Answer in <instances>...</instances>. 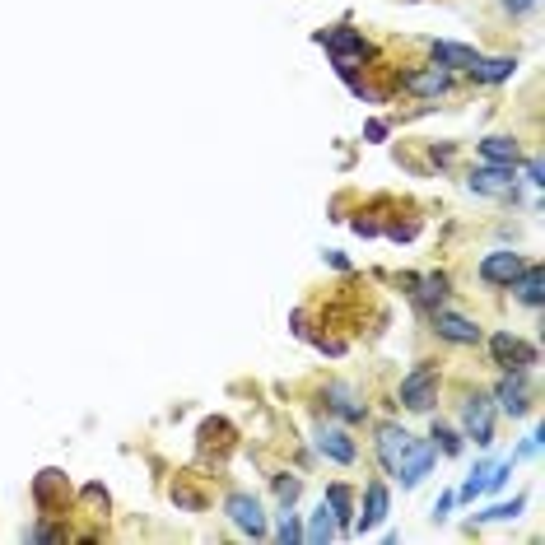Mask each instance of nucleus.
<instances>
[{
    "instance_id": "f257e3e1",
    "label": "nucleus",
    "mask_w": 545,
    "mask_h": 545,
    "mask_svg": "<svg viewBox=\"0 0 545 545\" xmlns=\"http://www.w3.org/2000/svg\"><path fill=\"white\" fill-rule=\"evenodd\" d=\"M317 47H327L331 52V66H336V75H341L345 84L359 80V70H368V61H373V42L359 33V28L350 24H336V28H322V33H313Z\"/></svg>"
},
{
    "instance_id": "f03ea898",
    "label": "nucleus",
    "mask_w": 545,
    "mask_h": 545,
    "mask_svg": "<svg viewBox=\"0 0 545 545\" xmlns=\"http://www.w3.org/2000/svg\"><path fill=\"white\" fill-rule=\"evenodd\" d=\"M452 84H457V70L438 66V61H429V66H410V70H396V89L410 98H443L452 94Z\"/></svg>"
},
{
    "instance_id": "7ed1b4c3",
    "label": "nucleus",
    "mask_w": 545,
    "mask_h": 545,
    "mask_svg": "<svg viewBox=\"0 0 545 545\" xmlns=\"http://www.w3.org/2000/svg\"><path fill=\"white\" fill-rule=\"evenodd\" d=\"M438 387H443V373H438V364L420 359V364H415L406 378H401V406L415 410V415H429V410H434V401H438Z\"/></svg>"
},
{
    "instance_id": "20e7f679",
    "label": "nucleus",
    "mask_w": 545,
    "mask_h": 545,
    "mask_svg": "<svg viewBox=\"0 0 545 545\" xmlns=\"http://www.w3.org/2000/svg\"><path fill=\"white\" fill-rule=\"evenodd\" d=\"M224 518H229L243 536H252V541H266V536H271V518H266V508H261L257 494H247V490H229V494H224Z\"/></svg>"
},
{
    "instance_id": "39448f33",
    "label": "nucleus",
    "mask_w": 545,
    "mask_h": 545,
    "mask_svg": "<svg viewBox=\"0 0 545 545\" xmlns=\"http://www.w3.org/2000/svg\"><path fill=\"white\" fill-rule=\"evenodd\" d=\"M494 415H499V406H494L490 392H466L462 396V438H471L476 448H490L494 443Z\"/></svg>"
},
{
    "instance_id": "423d86ee",
    "label": "nucleus",
    "mask_w": 545,
    "mask_h": 545,
    "mask_svg": "<svg viewBox=\"0 0 545 545\" xmlns=\"http://www.w3.org/2000/svg\"><path fill=\"white\" fill-rule=\"evenodd\" d=\"M494 406L522 420V415H532V368H504V378L494 387Z\"/></svg>"
},
{
    "instance_id": "0eeeda50",
    "label": "nucleus",
    "mask_w": 545,
    "mask_h": 545,
    "mask_svg": "<svg viewBox=\"0 0 545 545\" xmlns=\"http://www.w3.org/2000/svg\"><path fill=\"white\" fill-rule=\"evenodd\" d=\"M466 187L476 196H494V201H518V168L513 164H476L466 173Z\"/></svg>"
},
{
    "instance_id": "6e6552de",
    "label": "nucleus",
    "mask_w": 545,
    "mask_h": 545,
    "mask_svg": "<svg viewBox=\"0 0 545 545\" xmlns=\"http://www.w3.org/2000/svg\"><path fill=\"white\" fill-rule=\"evenodd\" d=\"M410 443H415V434L396 420H382L378 429H373V452H378V462L387 476H396V466H401V457L410 452Z\"/></svg>"
},
{
    "instance_id": "1a4fd4ad",
    "label": "nucleus",
    "mask_w": 545,
    "mask_h": 545,
    "mask_svg": "<svg viewBox=\"0 0 545 545\" xmlns=\"http://www.w3.org/2000/svg\"><path fill=\"white\" fill-rule=\"evenodd\" d=\"M429 331H434L438 341H448V345H480V341H485L480 322H471V317H462V313H452L448 303L429 313Z\"/></svg>"
},
{
    "instance_id": "9d476101",
    "label": "nucleus",
    "mask_w": 545,
    "mask_h": 545,
    "mask_svg": "<svg viewBox=\"0 0 545 545\" xmlns=\"http://www.w3.org/2000/svg\"><path fill=\"white\" fill-rule=\"evenodd\" d=\"M406 294H410V303H415V308H420V313L429 317L434 308H443V303L452 299V280H448V271L406 275Z\"/></svg>"
},
{
    "instance_id": "9b49d317",
    "label": "nucleus",
    "mask_w": 545,
    "mask_h": 545,
    "mask_svg": "<svg viewBox=\"0 0 545 545\" xmlns=\"http://www.w3.org/2000/svg\"><path fill=\"white\" fill-rule=\"evenodd\" d=\"M522 266H527V257H522V252H513V247H499V252H485V257H480L476 275H480V285L508 289L513 280H518Z\"/></svg>"
},
{
    "instance_id": "f8f14e48",
    "label": "nucleus",
    "mask_w": 545,
    "mask_h": 545,
    "mask_svg": "<svg viewBox=\"0 0 545 545\" xmlns=\"http://www.w3.org/2000/svg\"><path fill=\"white\" fill-rule=\"evenodd\" d=\"M313 443H317V452H322L327 462H336V466H355L359 462V443L350 438L345 424H317Z\"/></svg>"
},
{
    "instance_id": "ddd939ff",
    "label": "nucleus",
    "mask_w": 545,
    "mask_h": 545,
    "mask_svg": "<svg viewBox=\"0 0 545 545\" xmlns=\"http://www.w3.org/2000/svg\"><path fill=\"white\" fill-rule=\"evenodd\" d=\"M490 359L499 368H532L541 355H536L532 341H522V336H513V331H494L490 336Z\"/></svg>"
},
{
    "instance_id": "4468645a",
    "label": "nucleus",
    "mask_w": 545,
    "mask_h": 545,
    "mask_svg": "<svg viewBox=\"0 0 545 545\" xmlns=\"http://www.w3.org/2000/svg\"><path fill=\"white\" fill-rule=\"evenodd\" d=\"M387 513H392V494H387V485L373 476L364 485V508H355V532L368 536L373 527H382V522H387Z\"/></svg>"
},
{
    "instance_id": "2eb2a0df",
    "label": "nucleus",
    "mask_w": 545,
    "mask_h": 545,
    "mask_svg": "<svg viewBox=\"0 0 545 545\" xmlns=\"http://www.w3.org/2000/svg\"><path fill=\"white\" fill-rule=\"evenodd\" d=\"M434 443H429V438H415V443H410V452L406 457H401V466H396V485H401V490H415V485H420L424 476H429V471H434Z\"/></svg>"
},
{
    "instance_id": "dca6fc26",
    "label": "nucleus",
    "mask_w": 545,
    "mask_h": 545,
    "mask_svg": "<svg viewBox=\"0 0 545 545\" xmlns=\"http://www.w3.org/2000/svg\"><path fill=\"white\" fill-rule=\"evenodd\" d=\"M508 289H513V299H518L522 308L541 313V308H545V266H541V261H527V266L518 271V280H513Z\"/></svg>"
},
{
    "instance_id": "f3484780",
    "label": "nucleus",
    "mask_w": 545,
    "mask_h": 545,
    "mask_svg": "<svg viewBox=\"0 0 545 545\" xmlns=\"http://www.w3.org/2000/svg\"><path fill=\"white\" fill-rule=\"evenodd\" d=\"M322 401H327V410L331 415H341L345 424H364L368 420V406L345 387V382H327V387H322Z\"/></svg>"
},
{
    "instance_id": "a211bd4d",
    "label": "nucleus",
    "mask_w": 545,
    "mask_h": 545,
    "mask_svg": "<svg viewBox=\"0 0 545 545\" xmlns=\"http://www.w3.org/2000/svg\"><path fill=\"white\" fill-rule=\"evenodd\" d=\"M322 504L331 508V518L341 527V536H355V490L341 485V480H331L327 494H322Z\"/></svg>"
},
{
    "instance_id": "6ab92c4d",
    "label": "nucleus",
    "mask_w": 545,
    "mask_h": 545,
    "mask_svg": "<svg viewBox=\"0 0 545 545\" xmlns=\"http://www.w3.org/2000/svg\"><path fill=\"white\" fill-rule=\"evenodd\" d=\"M476 154H480V164H513V168H518L522 140L508 136V131H494V136H485V140L476 145Z\"/></svg>"
},
{
    "instance_id": "aec40b11",
    "label": "nucleus",
    "mask_w": 545,
    "mask_h": 545,
    "mask_svg": "<svg viewBox=\"0 0 545 545\" xmlns=\"http://www.w3.org/2000/svg\"><path fill=\"white\" fill-rule=\"evenodd\" d=\"M476 47H466V42H448V38H438L429 42V61H438V66H448V70H471L476 66Z\"/></svg>"
},
{
    "instance_id": "412c9836",
    "label": "nucleus",
    "mask_w": 545,
    "mask_h": 545,
    "mask_svg": "<svg viewBox=\"0 0 545 545\" xmlns=\"http://www.w3.org/2000/svg\"><path fill=\"white\" fill-rule=\"evenodd\" d=\"M513 70H518L513 56H476V66L466 70V75H471V84H504V80H513Z\"/></svg>"
},
{
    "instance_id": "4be33fe9",
    "label": "nucleus",
    "mask_w": 545,
    "mask_h": 545,
    "mask_svg": "<svg viewBox=\"0 0 545 545\" xmlns=\"http://www.w3.org/2000/svg\"><path fill=\"white\" fill-rule=\"evenodd\" d=\"M303 541H308V545L341 541V527H336V518H331V508H327V504H317V513L308 518V527H303Z\"/></svg>"
},
{
    "instance_id": "5701e85b",
    "label": "nucleus",
    "mask_w": 545,
    "mask_h": 545,
    "mask_svg": "<svg viewBox=\"0 0 545 545\" xmlns=\"http://www.w3.org/2000/svg\"><path fill=\"white\" fill-rule=\"evenodd\" d=\"M429 443H434V452H443V457H457V452L466 448V438L452 429V424H438L434 420V429H429Z\"/></svg>"
},
{
    "instance_id": "b1692460",
    "label": "nucleus",
    "mask_w": 545,
    "mask_h": 545,
    "mask_svg": "<svg viewBox=\"0 0 545 545\" xmlns=\"http://www.w3.org/2000/svg\"><path fill=\"white\" fill-rule=\"evenodd\" d=\"M275 541H280V545L303 541V522H299V513H294V504L275 513Z\"/></svg>"
},
{
    "instance_id": "393cba45",
    "label": "nucleus",
    "mask_w": 545,
    "mask_h": 545,
    "mask_svg": "<svg viewBox=\"0 0 545 545\" xmlns=\"http://www.w3.org/2000/svg\"><path fill=\"white\" fill-rule=\"evenodd\" d=\"M271 490H275V499H280V508H289V504H299L303 480L289 476V471H275V476H271Z\"/></svg>"
},
{
    "instance_id": "a878e982",
    "label": "nucleus",
    "mask_w": 545,
    "mask_h": 545,
    "mask_svg": "<svg viewBox=\"0 0 545 545\" xmlns=\"http://www.w3.org/2000/svg\"><path fill=\"white\" fill-rule=\"evenodd\" d=\"M527 508V494H513V499H504V504L485 508V513H476V522H513Z\"/></svg>"
},
{
    "instance_id": "bb28decb",
    "label": "nucleus",
    "mask_w": 545,
    "mask_h": 545,
    "mask_svg": "<svg viewBox=\"0 0 545 545\" xmlns=\"http://www.w3.org/2000/svg\"><path fill=\"white\" fill-rule=\"evenodd\" d=\"M24 541H47V545H66L70 536L61 532V527H47V522H38V527H28Z\"/></svg>"
},
{
    "instance_id": "cd10ccee",
    "label": "nucleus",
    "mask_w": 545,
    "mask_h": 545,
    "mask_svg": "<svg viewBox=\"0 0 545 545\" xmlns=\"http://www.w3.org/2000/svg\"><path fill=\"white\" fill-rule=\"evenodd\" d=\"M518 164H522V173H527V187L541 191V187H545V164H541V154H532V159H518Z\"/></svg>"
},
{
    "instance_id": "c85d7f7f",
    "label": "nucleus",
    "mask_w": 545,
    "mask_h": 545,
    "mask_svg": "<svg viewBox=\"0 0 545 545\" xmlns=\"http://www.w3.org/2000/svg\"><path fill=\"white\" fill-rule=\"evenodd\" d=\"M173 504H178V508H191V513H201L205 499H201L196 490H187V485H173Z\"/></svg>"
},
{
    "instance_id": "c756f323",
    "label": "nucleus",
    "mask_w": 545,
    "mask_h": 545,
    "mask_svg": "<svg viewBox=\"0 0 545 545\" xmlns=\"http://www.w3.org/2000/svg\"><path fill=\"white\" fill-rule=\"evenodd\" d=\"M541 448H545V434H541V429H532V434H527V443L513 452V462H522V457H541Z\"/></svg>"
},
{
    "instance_id": "7c9ffc66",
    "label": "nucleus",
    "mask_w": 545,
    "mask_h": 545,
    "mask_svg": "<svg viewBox=\"0 0 545 545\" xmlns=\"http://www.w3.org/2000/svg\"><path fill=\"white\" fill-rule=\"evenodd\" d=\"M415 233H420V219H406V224H392V229H387V238H392V243H410Z\"/></svg>"
},
{
    "instance_id": "2f4dec72",
    "label": "nucleus",
    "mask_w": 545,
    "mask_h": 545,
    "mask_svg": "<svg viewBox=\"0 0 545 545\" xmlns=\"http://www.w3.org/2000/svg\"><path fill=\"white\" fill-rule=\"evenodd\" d=\"M452 508H457V490L438 494V504H434V513H429V518H434V522H448V513H452Z\"/></svg>"
},
{
    "instance_id": "473e14b6",
    "label": "nucleus",
    "mask_w": 545,
    "mask_h": 545,
    "mask_svg": "<svg viewBox=\"0 0 545 545\" xmlns=\"http://www.w3.org/2000/svg\"><path fill=\"white\" fill-rule=\"evenodd\" d=\"M541 0H504V14L508 19H522V14H532Z\"/></svg>"
},
{
    "instance_id": "72a5a7b5",
    "label": "nucleus",
    "mask_w": 545,
    "mask_h": 545,
    "mask_svg": "<svg viewBox=\"0 0 545 545\" xmlns=\"http://www.w3.org/2000/svg\"><path fill=\"white\" fill-rule=\"evenodd\" d=\"M350 229H355L359 233V238H378V219H350Z\"/></svg>"
},
{
    "instance_id": "f704fd0d",
    "label": "nucleus",
    "mask_w": 545,
    "mask_h": 545,
    "mask_svg": "<svg viewBox=\"0 0 545 545\" xmlns=\"http://www.w3.org/2000/svg\"><path fill=\"white\" fill-rule=\"evenodd\" d=\"M452 154H457V145H452V140H443V145H429V159H434V164H448Z\"/></svg>"
},
{
    "instance_id": "c9c22d12",
    "label": "nucleus",
    "mask_w": 545,
    "mask_h": 545,
    "mask_svg": "<svg viewBox=\"0 0 545 545\" xmlns=\"http://www.w3.org/2000/svg\"><path fill=\"white\" fill-rule=\"evenodd\" d=\"M387 131H392V126H387V122H368V126H364V140H373V145H382V140H387Z\"/></svg>"
}]
</instances>
